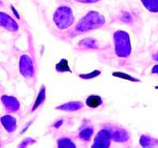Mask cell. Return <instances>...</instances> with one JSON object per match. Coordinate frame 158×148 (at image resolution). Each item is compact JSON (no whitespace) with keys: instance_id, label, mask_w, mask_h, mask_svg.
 I'll list each match as a JSON object with an SVG mask.
<instances>
[{"instance_id":"2","label":"cell","mask_w":158,"mask_h":148,"mask_svg":"<svg viewBox=\"0 0 158 148\" xmlns=\"http://www.w3.org/2000/svg\"><path fill=\"white\" fill-rule=\"evenodd\" d=\"M57 68L58 70H61V71H67V70H70L69 69L68 65H67V61L66 60H62L61 63H59L57 66Z\"/></svg>"},{"instance_id":"1","label":"cell","mask_w":158,"mask_h":148,"mask_svg":"<svg viewBox=\"0 0 158 148\" xmlns=\"http://www.w3.org/2000/svg\"><path fill=\"white\" fill-rule=\"evenodd\" d=\"M86 104L90 108H97L101 104V99L98 96H89L86 100Z\"/></svg>"}]
</instances>
